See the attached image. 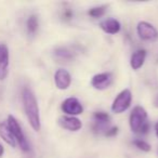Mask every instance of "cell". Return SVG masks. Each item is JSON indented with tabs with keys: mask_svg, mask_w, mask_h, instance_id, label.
<instances>
[{
	"mask_svg": "<svg viewBox=\"0 0 158 158\" xmlns=\"http://www.w3.org/2000/svg\"><path fill=\"white\" fill-rule=\"evenodd\" d=\"M23 105H24L25 114L28 119V123L31 127L35 131H39L41 128L40 123V114H39V106L34 92L29 88H24L22 92Z\"/></svg>",
	"mask_w": 158,
	"mask_h": 158,
	"instance_id": "6da1fadb",
	"label": "cell"
},
{
	"mask_svg": "<svg viewBox=\"0 0 158 158\" xmlns=\"http://www.w3.org/2000/svg\"><path fill=\"white\" fill-rule=\"evenodd\" d=\"M129 125L132 132L138 134H146L149 131V123L147 119V113L142 106H135L132 110L129 117Z\"/></svg>",
	"mask_w": 158,
	"mask_h": 158,
	"instance_id": "7a4b0ae2",
	"label": "cell"
},
{
	"mask_svg": "<svg viewBox=\"0 0 158 158\" xmlns=\"http://www.w3.org/2000/svg\"><path fill=\"white\" fill-rule=\"evenodd\" d=\"M7 123H8L9 129L11 130L12 134H13L14 139H15L16 143L20 145L21 149L24 152L31 151V145H29L28 141H27L26 136H25L24 132H23V130H22V127H21V125L19 123V121L16 120L12 115H10V116L8 117Z\"/></svg>",
	"mask_w": 158,
	"mask_h": 158,
	"instance_id": "3957f363",
	"label": "cell"
},
{
	"mask_svg": "<svg viewBox=\"0 0 158 158\" xmlns=\"http://www.w3.org/2000/svg\"><path fill=\"white\" fill-rule=\"evenodd\" d=\"M132 102V93L129 89L123 90L116 98L112 104V110L115 114H121L130 107Z\"/></svg>",
	"mask_w": 158,
	"mask_h": 158,
	"instance_id": "277c9868",
	"label": "cell"
},
{
	"mask_svg": "<svg viewBox=\"0 0 158 158\" xmlns=\"http://www.w3.org/2000/svg\"><path fill=\"white\" fill-rule=\"evenodd\" d=\"M139 37L145 41H156L158 39V31L148 22L142 21L136 26Z\"/></svg>",
	"mask_w": 158,
	"mask_h": 158,
	"instance_id": "5b68a950",
	"label": "cell"
},
{
	"mask_svg": "<svg viewBox=\"0 0 158 158\" xmlns=\"http://www.w3.org/2000/svg\"><path fill=\"white\" fill-rule=\"evenodd\" d=\"M110 121V117L105 112H97L93 114V125L92 130L94 133L101 134L107 131L108 123Z\"/></svg>",
	"mask_w": 158,
	"mask_h": 158,
	"instance_id": "8992f818",
	"label": "cell"
},
{
	"mask_svg": "<svg viewBox=\"0 0 158 158\" xmlns=\"http://www.w3.org/2000/svg\"><path fill=\"white\" fill-rule=\"evenodd\" d=\"M62 110L67 116H77V115L82 114L84 112V107H82L81 103L79 102L78 99L76 98H67L65 101L62 103Z\"/></svg>",
	"mask_w": 158,
	"mask_h": 158,
	"instance_id": "52a82bcc",
	"label": "cell"
},
{
	"mask_svg": "<svg viewBox=\"0 0 158 158\" xmlns=\"http://www.w3.org/2000/svg\"><path fill=\"white\" fill-rule=\"evenodd\" d=\"M113 84V75L110 73L97 74L91 79V86L97 90H105Z\"/></svg>",
	"mask_w": 158,
	"mask_h": 158,
	"instance_id": "ba28073f",
	"label": "cell"
},
{
	"mask_svg": "<svg viewBox=\"0 0 158 158\" xmlns=\"http://www.w3.org/2000/svg\"><path fill=\"white\" fill-rule=\"evenodd\" d=\"M54 82L55 87L60 90H66L72 84V76L64 68H60L54 74Z\"/></svg>",
	"mask_w": 158,
	"mask_h": 158,
	"instance_id": "9c48e42d",
	"label": "cell"
},
{
	"mask_svg": "<svg viewBox=\"0 0 158 158\" xmlns=\"http://www.w3.org/2000/svg\"><path fill=\"white\" fill-rule=\"evenodd\" d=\"M57 123L62 128L68 131H78L82 128L81 120L74 116H61L57 119Z\"/></svg>",
	"mask_w": 158,
	"mask_h": 158,
	"instance_id": "30bf717a",
	"label": "cell"
},
{
	"mask_svg": "<svg viewBox=\"0 0 158 158\" xmlns=\"http://www.w3.org/2000/svg\"><path fill=\"white\" fill-rule=\"evenodd\" d=\"M100 27H101L104 33L115 35V34L119 33L121 25L116 19H107V20H104L100 23Z\"/></svg>",
	"mask_w": 158,
	"mask_h": 158,
	"instance_id": "8fae6325",
	"label": "cell"
},
{
	"mask_svg": "<svg viewBox=\"0 0 158 158\" xmlns=\"http://www.w3.org/2000/svg\"><path fill=\"white\" fill-rule=\"evenodd\" d=\"M9 72V49L3 44L2 53L0 55V80H5Z\"/></svg>",
	"mask_w": 158,
	"mask_h": 158,
	"instance_id": "7c38bea8",
	"label": "cell"
},
{
	"mask_svg": "<svg viewBox=\"0 0 158 158\" xmlns=\"http://www.w3.org/2000/svg\"><path fill=\"white\" fill-rule=\"evenodd\" d=\"M145 59H146V51L143 50V49H140V50H136L135 52H133V54L131 55V59H130V66L132 67V69H140L144 64Z\"/></svg>",
	"mask_w": 158,
	"mask_h": 158,
	"instance_id": "4fadbf2b",
	"label": "cell"
},
{
	"mask_svg": "<svg viewBox=\"0 0 158 158\" xmlns=\"http://www.w3.org/2000/svg\"><path fill=\"white\" fill-rule=\"evenodd\" d=\"M0 138L12 147H15L16 144H18L15 139H14L13 134H12L11 130L8 127L7 123H0Z\"/></svg>",
	"mask_w": 158,
	"mask_h": 158,
	"instance_id": "5bb4252c",
	"label": "cell"
},
{
	"mask_svg": "<svg viewBox=\"0 0 158 158\" xmlns=\"http://www.w3.org/2000/svg\"><path fill=\"white\" fill-rule=\"evenodd\" d=\"M75 54L76 53L74 52V50L69 49L68 47H60L54 50L55 57L62 61H70L75 57Z\"/></svg>",
	"mask_w": 158,
	"mask_h": 158,
	"instance_id": "9a60e30c",
	"label": "cell"
},
{
	"mask_svg": "<svg viewBox=\"0 0 158 158\" xmlns=\"http://www.w3.org/2000/svg\"><path fill=\"white\" fill-rule=\"evenodd\" d=\"M38 26H39V24H38V18L36 15H31L27 19L26 28L29 35H35L36 31H38Z\"/></svg>",
	"mask_w": 158,
	"mask_h": 158,
	"instance_id": "2e32d148",
	"label": "cell"
},
{
	"mask_svg": "<svg viewBox=\"0 0 158 158\" xmlns=\"http://www.w3.org/2000/svg\"><path fill=\"white\" fill-rule=\"evenodd\" d=\"M106 6H100V7H95L92 8V9L89 10L88 14L93 19H98V18H101L105 14L106 12Z\"/></svg>",
	"mask_w": 158,
	"mask_h": 158,
	"instance_id": "e0dca14e",
	"label": "cell"
},
{
	"mask_svg": "<svg viewBox=\"0 0 158 158\" xmlns=\"http://www.w3.org/2000/svg\"><path fill=\"white\" fill-rule=\"evenodd\" d=\"M132 143L135 145V147H138L139 149H141V151H143V152H149L152 148L151 145H149L148 143L141 140V139H136V140H134Z\"/></svg>",
	"mask_w": 158,
	"mask_h": 158,
	"instance_id": "ac0fdd59",
	"label": "cell"
},
{
	"mask_svg": "<svg viewBox=\"0 0 158 158\" xmlns=\"http://www.w3.org/2000/svg\"><path fill=\"white\" fill-rule=\"evenodd\" d=\"M118 133V128L117 127H112V128H108L107 131L105 132V135L106 136H114Z\"/></svg>",
	"mask_w": 158,
	"mask_h": 158,
	"instance_id": "d6986e66",
	"label": "cell"
},
{
	"mask_svg": "<svg viewBox=\"0 0 158 158\" xmlns=\"http://www.w3.org/2000/svg\"><path fill=\"white\" fill-rule=\"evenodd\" d=\"M154 106L158 108V94L156 95V98L154 99Z\"/></svg>",
	"mask_w": 158,
	"mask_h": 158,
	"instance_id": "ffe728a7",
	"label": "cell"
},
{
	"mask_svg": "<svg viewBox=\"0 0 158 158\" xmlns=\"http://www.w3.org/2000/svg\"><path fill=\"white\" fill-rule=\"evenodd\" d=\"M3 153H5V148H3V146L1 144H0V158L2 157Z\"/></svg>",
	"mask_w": 158,
	"mask_h": 158,
	"instance_id": "44dd1931",
	"label": "cell"
},
{
	"mask_svg": "<svg viewBox=\"0 0 158 158\" xmlns=\"http://www.w3.org/2000/svg\"><path fill=\"white\" fill-rule=\"evenodd\" d=\"M155 133H156V136L158 138V121L156 123V125H155Z\"/></svg>",
	"mask_w": 158,
	"mask_h": 158,
	"instance_id": "7402d4cb",
	"label": "cell"
},
{
	"mask_svg": "<svg viewBox=\"0 0 158 158\" xmlns=\"http://www.w3.org/2000/svg\"><path fill=\"white\" fill-rule=\"evenodd\" d=\"M2 49H3V44H0V55L2 53Z\"/></svg>",
	"mask_w": 158,
	"mask_h": 158,
	"instance_id": "603a6c76",
	"label": "cell"
}]
</instances>
